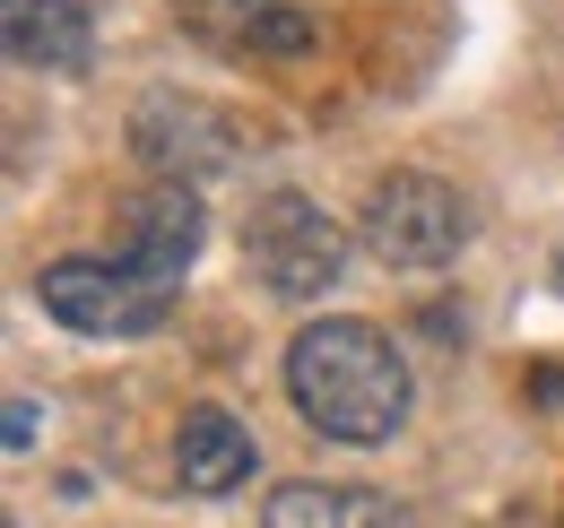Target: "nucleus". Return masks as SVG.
<instances>
[{
  "label": "nucleus",
  "mask_w": 564,
  "mask_h": 528,
  "mask_svg": "<svg viewBox=\"0 0 564 528\" xmlns=\"http://www.w3.org/2000/svg\"><path fill=\"white\" fill-rule=\"evenodd\" d=\"M286 398L322 442H391L409 425V364L373 321H304L286 338Z\"/></svg>",
  "instance_id": "f257e3e1"
},
{
  "label": "nucleus",
  "mask_w": 564,
  "mask_h": 528,
  "mask_svg": "<svg viewBox=\"0 0 564 528\" xmlns=\"http://www.w3.org/2000/svg\"><path fill=\"white\" fill-rule=\"evenodd\" d=\"M243 261H252V277H261L279 304H313V295L339 286V268H348V234H339V217H330L322 199L270 191L252 217H243Z\"/></svg>",
  "instance_id": "f03ea898"
},
{
  "label": "nucleus",
  "mask_w": 564,
  "mask_h": 528,
  "mask_svg": "<svg viewBox=\"0 0 564 528\" xmlns=\"http://www.w3.org/2000/svg\"><path fill=\"white\" fill-rule=\"evenodd\" d=\"M365 252L382 268H409V277H434V268L460 261V243H469V208L460 191L443 183V174H382L373 191H365Z\"/></svg>",
  "instance_id": "7ed1b4c3"
},
{
  "label": "nucleus",
  "mask_w": 564,
  "mask_h": 528,
  "mask_svg": "<svg viewBox=\"0 0 564 528\" xmlns=\"http://www.w3.org/2000/svg\"><path fill=\"white\" fill-rule=\"evenodd\" d=\"M131 156L148 165V183H217L235 156H243V131L200 105V96H148L140 113H131Z\"/></svg>",
  "instance_id": "20e7f679"
},
{
  "label": "nucleus",
  "mask_w": 564,
  "mask_h": 528,
  "mask_svg": "<svg viewBox=\"0 0 564 528\" xmlns=\"http://www.w3.org/2000/svg\"><path fill=\"white\" fill-rule=\"evenodd\" d=\"M35 295L78 338H148L165 321V286H148V277H131L113 261H53L35 277Z\"/></svg>",
  "instance_id": "39448f33"
},
{
  "label": "nucleus",
  "mask_w": 564,
  "mask_h": 528,
  "mask_svg": "<svg viewBox=\"0 0 564 528\" xmlns=\"http://www.w3.org/2000/svg\"><path fill=\"white\" fill-rule=\"evenodd\" d=\"M192 261H200V199H192V183H140L113 208V268H131V277L174 295V277Z\"/></svg>",
  "instance_id": "423d86ee"
},
{
  "label": "nucleus",
  "mask_w": 564,
  "mask_h": 528,
  "mask_svg": "<svg viewBox=\"0 0 564 528\" xmlns=\"http://www.w3.org/2000/svg\"><path fill=\"white\" fill-rule=\"evenodd\" d=\"M183 26L235 62H304L322 44V26L286 0H183Z\"/></svg>",
  "instance_id": "0eeeda50"
},
{
  "label": "nucleus",
  "mask_w": 564,
  "mask_h": 528,
  "mask_svg": "<svg viewBox=\"0 0 564 528\" xmlns=\"http://www.w3.org/2000/svg\"><path fill=\"white\" fill-rule=\"evenodd\" d=\"M252 460H261V442H252V425L226 416V407H192L183 433H174V476H183V494H235V485L252 476Z\"/></svg>",
  "instance_id": "6e6552de"
},
{
  "label": "nucleus",
  "mask_w": 564,
  "mask_h": 528,
  "mask_svg": "<svg viewBox=\"0 0 564 528\" xmlns=\"http://www.w3.org/2000/svg\"><path fill=\"white\" fill-rule=\"evenodd\" d=\"M9 53L26 69H87L96 62V18L87 0H0Z\"/></svg>",
  "instance_id": "1a4fd4ad"
},
{
  "label": "nucleus",
  "mask_w": 564,
  "mask_h": 528,
  "mask_svg": "<svg viewBox=\"0 0 564 528\" xmlns=\"http://www.w3.org/2000/svg\"><path fill=\"white\" fill-rule=\"evenodd\" d=\"M261 528H409L373 485H313V476H295L270 494V512Z\"/></svg>",
  "instance_id": "9d476101"
},
{
  "label": "nucleus",
  "mask_w": 564,
  "mask_h": 528,
  "mask_svg": "<svg viewBox=\"0 0 564 528\" xmlns=\"http://www.w3.org/2000/svg\"><path fill=\"white\" fill-rule=\"evenodd\" d=\"M530 398H539L547 416H564V355H547V364H530Z\"/></svg>",
  "instance_id": "9b49d317"
},
{
  "label": "nucleus",
  "mask_w": 564,
  "mask_h": 528,
  "mask_svg": "<svg viewBox=\"0 0 564 528\" xmlns=\"http://www.w3.org/2000/svg\"><path fill=\"white\" fill-rule=\"evenodd\" d=\"M35 442V398H9V451Z\"/></svg>",
  "instance_id": "f8f14e48"
},
{
  "label": "nucleus",
  "mask_w": 564,
  "mask_h": 528,
  "mask_svg": "<svg viewBox=\"0 0 564 528\" xmlns=\"http://www.w3.org/2000/svg\"><path fill=\"white\" fill-rule=\"evenodd\" d=\"M556 295H564V261H556Z\"/></svg>",
  "instance_id": "ddd939ff"
},
{
  "label": "nucleus",
  "mask_w": 564,
  "mask_h": 528,
  "mask_svg": "<svg viewBox=\"0 0 564 528\" xmlns=\"http://www.w3.org/2000/svg\"><path fill=\"white\" fill-rule=\"evenodd\" d=\"M0 528H18V520H0Z\"/></svg>",
  "instance_id": "4468645a"
}]
</instances>
